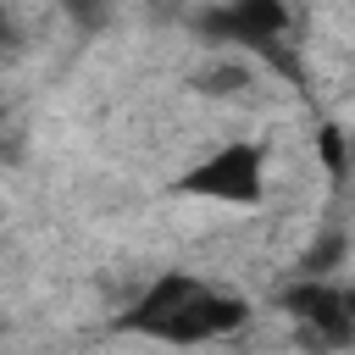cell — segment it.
<instances>
[{"mask_svg": "<svg viewBox=\"0 0 355 355\" xmlns=\"http://www.w3.org/2000/svg\"><path fill=\"white\" fill-rule=\"evenodd\" d=\"M178 189L200 194V200H216V205H255L266 194V155H261V144L233 139V144L211 150L200 166H189Z\"/></svg>", "mask_w": 355, "mask_h": 355, "instance_id": "3957f363", "label": "cell"}, {"mask_svg": "<svg viewBox=\"0 0 355 355\" xmlns=\"http://www.w3.org/2000/svg\"><path fill=\"white\" fill-rule=\"evenodd\" d=\"M338 261H344V233H327L322 244L305 250V277H333Z\"/></svg>", "mask_w": 355, "mask_h": 355, "instance_id": "8992f818", "label": "cell"}, {"mask_svg": "<svg viewBox=\"0 0 355 355\" xmlns=\"http://www.w3.org/2000/svg\"><path fill=\"white\" fill-rule=\"evenodd\" d=\"M316 155H322V166H327L333 178H344V166H349V144H344V128L322 122V128H316Z\"/></svg>", "mask_w": 355, "mask_h": 355, "instance_id": "5b68a950", "label": "cell"}, {"mask_svg": "<svg viewBox=\"0 0 355 355\" xmlns=\"http://www.w3.org/2000/svg\"><path fill=\"white\" fill-rule=\"evenodd\" d=\"M67 11H72L83 28H100V22H105V0H67Z\"/></svg>", "mask_w": 355, "mask_h": 355, "instance_id": "52a82bcc", "label": "cell"}, {"mask_svg": "<svg viewBox=\"0 0 355 355\" xmlns=\"http://www.w3.org/2000/svg\"><path fill=\"white\" fill-rule=\"evenodd\" d=\"M277 305L294 316V327L311 349H344L355 338V288H344L333 277H300L294 288H283Z\"/></svg>", "mask_w": 355, "mask_h": 355, "instance_id": "7a4b0ae2", "label": "cell"}, {"mask_svg": "<svg viewBox=\"0 0 355 355\" xmlns=\"http://www.w3.org/2000/svg\"><path fill=\"white\" fill-rule=\"evenodd\" d=\"M244 322H250V305L233 288H211L189 272L155 277L133 300V311L122 316L128 333H144V338H161V344H205V338H222Z\"/></svg>", "mask_w": 355, "mask_h": 355, "instance_id": "6da1fadb", "label": "cell"}, {"mask_svg": "<svg viewBox=\"0 0 355 355\" xmlns=\"http://www.w3.org/2000/svg\"><path fill=\"white\" fill-rule=\"evenodd\" d=\"M200 33L216 44L277 50L288 33V0H216L200 11Z\"/></svg>", "mask_w": 355, "mask_h": 355, "instance_id": "277c9868", "label": "cell"}]
</instances>
